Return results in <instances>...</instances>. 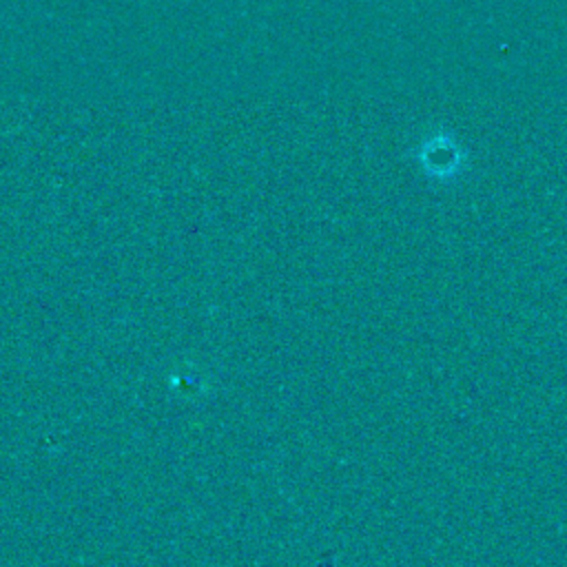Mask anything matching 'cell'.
I'll use <instances>...</instances> for the list:
<instances>
[{
  "mask_svg": "<svg viewBox=\"0 0 567 567\" xmlns=\"http://www.w3.org/2000/svg\"><path fill=\"white\" fill-rule=\"evenodd\" d=\"M419 162L427 173L452 175L461 166V146L450 133L439 131L419 144Z\"/></svg>",
  "mask_w": 567,
  "mask_h": 567,
  "instance_id": "cell-1",
  "label": "cell"
}]
</instances>
